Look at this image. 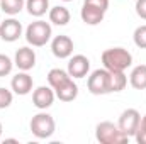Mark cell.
Segmentation results:
<instances>
[{"label": "cell", "instance_id": "cell-1", "mask_svg": "<svg viewBox=\"0 0 146 144\" xmlns=\"http://www.w3.org/2000/svg\"><path fill=\"white\" fill-rule=\"evenodd\" d=\"M102 63L109 71H124L131 66L133 56L124 48H110L102 53Z\"/></svg>", "mask_w": 146, "mask_h": 144}, {"label": "cell", "instance_id": "cell-2", "mask_svg": "<svg viewBox=\"0 0 146 144\" xmlns=\"http://www.w3.org/2000/svg\"><path fill=\"white\" fill-rule=\"evenodd\" d=\"M95 137L100 144H126L129 141V136H126L119 126L112 124L109 120L100 122L95 129Z\"/></svg>", "mask_w": 146, "mask_h": 144}, {"label": "cell", "instance_id": "cell-3", "mask_svg": "<svg viewBox=\"0 0 146 144\" xmlns=\"http://www.w3.org/2000/svg\"><path fill=\"white\" fill-rule=\"evenodd\" d=\"M51 39V26L44 20H36L31 22L26 29V41L31 46L41 48Z\"/></svg>", "mask_w": 146, "mask_h": 144}, {"label": "cell", "instance_id": "cell-4", "mask_svg": "<svg viewBox=\"0 0 146 144\" xmlns=\"http://www.w3.org/2000/svg\"><path fill=\"white\" fill-rule=\"evenodd\" d=\"M54 129H56L54 119L49 114H46V112H39L31 119V131H33V134L37 139L51 137L54 134Z\"/></svg>", "mask_w": 146, "mask_h": 144}, {"label": "cell", "instance_id": "cell-5", "mask_svg": "<svg viewBox=\"0 0 146 144\" xmlns=\"http://www.w3.org/2000/svg\"><path fill=\"white\" fill-rule=\"evenodd\" d=\"M87 88L92 95L110 93V71L106 68L95 70L87 80Z\"/></svg>", "mask_w": 146, "mask_h": 144}, {"label": "cell", "instance_id": "cell-6", "mask_svg": "<svg viewBox=\"0 0 146 144\" xmlns=\"http://www.w3.org/2000/svg\"><path fill=\"white\" fill-rule=\"evenodd\" d=\"M139 122H141L139 112H138L136 108H127V110H124V112L121 114L117 126H119V129H121L126 136L131 137V136L136 134V131H138V127H139Z\"/></svg>", "mask_w": 146, "mask_h": 144}, {"label": "cell", "instance_id": "cell-7", "mask_svg": "<svg viewBox=\"0 0 146 144\" xmlns=\"http://www.w3.org/2000/svg\"><path fill=\"white\" fill-rule=\"evenodd\" d=\"M22 36V26L15 19H5L0 22V39L5 42H14Z\"/></svg>", "mask_w": 146, "mask_h": 144}, {"label": "cell", "instance_id": "cell-8", "mask_svg": "<svg viewBox=\"0 0 146 144\" xmlns=\"http://www.w3.org/2000/svg\"><path fill=\"white\" fill-rule=\"evenodd\" d=\"M88 70H90L88 58L83 56V54H76V56H73L72 59L68 61V70L66 71H68V75L72 78H85Z\"/></svg>", "mask_w": 146, "mask_h": 144}, {"label": "cell", "instance_id": "cell-9", "mask_svg": "<svg viewBox=\"0 0 146 144\" xmlns=\"http://www.w3.org/2000/svg\"><path fill=\"white\" fill-rule=\"evenodd\" d=\"M14 63H15V66L21 71H29L36 65V53L31 48H27V46L19 48L17 53H15V61Z\"/></svg>", "mask_w": 146, "mask_h": 144}, {"label": "cell", "instance_id": "cell-10", "mask_svg": "<svg viewBox=\"0 0 146 144\" xmlns=\"http://www.w3.org/2000/svg\"><path fill=\"white\" fill-rule=\"evenodd\" d=\"M51 51L60 59L70 58L73 53V41L68 36H56L51 42Z\"/></svg>", "mask_w": 146, "mask_h": 144}, {"label": "cell", "instance_id": "cell-11", "mask_svg": "<svg viewBox=\"0 0 146 144\" xmlns=\"http://www.w3.org/2000/svg\"><path fill=\"white\" fill-rule=\"evenodd\" d=\"M54 102V92L49 87H37L33 93V104L41 110H46Z\"/></svg>", "mask_w": 146, "mask_h": 144}, {"label": "cell", "instance_id": "cell-12", "mask_svg": "<svg viewBox=\"0 0 146 144\" xmlns=\"http://www.w3.org/2000/svg\"><path fill=\"white\" fill-rule=\"evenodd\" d=\"M10 87H12V90H14L17 95H27V93L33 90V76L27 75L26 71L17 73V75L12 78Z\"/></svg>", "mask_w": 146, "mask_h": 144}, {"label": "cell", "instance_id": "cell-13", "mask_svg": "<svg viewBox=\"0 0 146 144\" xmlns=\"http://www.w3.org/2000/svg\"><path fill=\"white\" fill-rule=\"evenodd\" d=\"M80 15H82V20H83L85 24H88V26H97V24H100V22L104 20L106 12L100 10V9H97V7H92V5H88V3H83Z\"/></svg>", "mask_w": 146, "mask_h": 144}, {"label": "cell", "instance_id": "cell-14", "mask_svg": "<svg viewBox=\"0 0 146 144\" xmlns=\"http://www.w3.org/2000/svg\"><path fill=\"white\" fill-rule=\"evenodd\" d=\"M54 95L61 100V102H73L78 95V87L73 81V78H70L68 81H65L63 85H60L58 88H54Z\"/></svg>", "mask_w": 146, "mask_h": 144}, {"label": "cell", "instance_id": "cell-15", "mask_svg": "<svg viewBox=\"0 0 146 144\" xmlns=\"http://www.w3.org/2000/svg\"><path fill=\"white\" fill-rule=\"evenodd\" d=\"M70 10L66 7H61V5H56L49 10V20L56 26H66L70 22Z\"/></svg>", "mask_w": 146, "mask_h": 144}, {"label": "cell", "instance_id": "cell-16", "mask_svg": "<svg viewBox=\"0 0 146 144\" xmlns=\"http://www.w3.org/2000/svg\"><path fill=\"white\" fill-rule=\"evenodd\" d=\"M129 81H131V87H133V88H136V90H145L146 88V65L136 66V68L131 71Z\"/></svg>", "mask_w": 146, "mask_h": 144}, {"label": "cell", "instance_id": "cell-17", "mask_svg": "<svg viewBox=\"0 0 146 144\" xmlns=\"http://www.w3.org/2000/svg\"><path fill=\"white\" fill-rule=\"evenodd\" d=\"M72 76L68 75V71H65V70H61V68H53L51 71L48 73V83H49V87L54 90V88H58L60 85H63L65 81H68Z\"/></svg>", "mask_w": 146, "mask_h": 144}, {"label": "cell", "instance_id": "cell-18", "mask_svg": "<svg viewBox=\"0 0 146 144\" xmlns=\"http://www.w3.org/2000/svg\"><path fill=\"white\" fill-rule=\"evenodd\" d=\"M26 9L31 15L34 17H41L48 12L49 9V0H27L26 2Z\"/></svg>", "mask_w": 146, "mask_h": 144}, {"label": "cell", "instance_id": "cell-19", "mask_svg": "<svg viewBox=\"0 0 146 144\" xmlns=\"http://www.w3.org/2000/svg\"><path fill=\"white\" fill-rule=\"evenodd\" d=\"M26 2L24 0H0V9L9 14V15H15L24 9Z\"/></svg>", "mask_w": 146, "mask_h": 144}, {"label": "cell", "instance_id": "cell-20", "mask_svg": "<svg viewBox=\"0 0 146 144\" xmlns=\"http://www.w3.org/2000/svg\"><path fill=\"white\" fill-rule=\"evenodd\" d=\"M127 85V76L124 71H110V92H121Z\"/></svg>", "mask_w": 146, "mask_h": 144}, {"label": "cell", "instance_id": "cell-21", "mask_svg": "<svg viewBox=\"0 0 146 144\" xmlns=\"http://www.w3.org/2000/svg\"><path fill=\"white\" fill-rule=\"evenodd\" d=\"M133 39H134V44L141 49H146V26H139L134 34H133Z\"/></svg>", "mask_w": 146, "mask_h": 144}, {"label": "cell", "instance_id": "cell-22", "mask_svg": "<svg viewBox=\"0 0 146 144\" xmlns=\"http://www.w3.org/2000/svg\"><path fill=\"white\" fill-rule=\"evenodd\" d=\"M12 66H14L12 59L9 56H5V54H0V78L7 76L9 73L12 71Z\"/></svg>", "mask_w": 146, "mask_h": 144}, {"label": "cell", "instance_id": "cell-23", "mask_svg": "<svg viewBox=\"0 0 146 144\" xmlns=\"http://www.w3.org/2000/svg\"><path fill=\"white\" fill-rule=\"evenodd\" d=\"M134 137H136L138 144H146V115L141 119V122H139V127H138V131H136Z\"/></svg>", "mask_w": 146, "mask_h": 144}, {"label": "cell", "instance_id": "cell-24", "mask_svg": "<svg viewBox=\"0 0 146 144\" xmlns=\"http://www.w3.org/2000/svg\"><path fill=\"white\" fill-rule=\"evenodd\" d=\"M12 92L7 90V88H2L0 87V108H7L12 104Z\"/></svg>", "mask_w": 146, "mask_h": 144}, {"label": "cell", "instance_id": "cell-25", "mask_svg": "<svg viewBox=\"0 0 146 144\" xmlns=\"http://www.w3.org/2000/svg\"><path fill=\"white\" fill-rule=\"evenodd\" d=\"M83 3H88L92 7H97V9L104 10V12H107V9H109V0H85Z\"/></svg>", "mask_w": 146, "mask_h": 144}, {"label": "cell", "instance_id": "cell-26", "mask_svg": "<svg viewBox=\"0 0 146 144\" xmlns=\"http://www.w3.org/2000/svg\"><path fill=\"white\" fill-rule=\"evenodd\" d=\"M136 14L146 20V0H138L136 2Z\"/></svg>", "mask_w": 146, "mask_h": 144}, {"label": "cell", "instance_id": "cell-27", "mask_svg": "<svg viewBox=\"0 0 146 144\" xmlns=\"http://www.w3.org/2000/svg\"><path fill=\"white\" fill-rule=\"evenodd\" d=\"M2 131H3V129H2V122H0V137H2Z\"/></svg>", "mask_w": 146, "mask_h": 144}, {"label": "cell", "instance_id": "cell-28", "mask_svg": "<svg viewBox=\"0 0 146 144\" xmlns=\"http://www.w3.org/2000/svg\"><path fill=\"white\" fill-rule=\"evenodd\" d=\"M63 2H72V0H63Z\"/></svg>", "mask_w": 146, "mask_h": 144}]
</instances>
